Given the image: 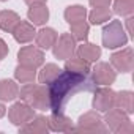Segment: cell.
I'll list each match as a JSON object with an SVG mask.
<instances>
[{"label": "cell", "mask_w": 134, "mask_h": 134, "mask_svg": "<svg viewBox=\"0 0 134 134\" xmlns=\"http://www.w3.org/2000/svg\"><path fill=\"white\" fill-rule=\"evenodd\" d=\"M84 79L85 76L73 74V73H60L58 77L47 85L49 88V99H51V109L52 112H60L63 104L70 99L71 95L84 88Z\"/></svg>", "instance_id": "obj_1"}, {"label": "cell", "mask_w": 134, "mask_h": 134, "mask_svg": "<svg viewBox=\"0 0 134 134\" xmlns=\"http://www.w3.org/2000/svg\"><path fill=\"white\" fill-rule=\"evenodd\" d=\"M21 101L27 103L30 107H33L35 110H46L51 109V99H49V88L47 85L43 84H24L19 88V95Z\"/></svg>", "instance_id": "obj_2"}, {"label": "cell", "mask_w": 134, "mask_h": 134, "mask_svg": "<svg viewBox=\"0 0 134 134\" xmlns=\"http://www.w3.org/2000/svg\"><path fill=\"white\" fill-rule=\"evenodd\" d=\"M104 125L107 126L109 131L115 132V134H131L134 132V125L129 120V115L117 107L109 109L107 112H104Z\"/></svg>", "instance_id": "obj_3"}, {"label": "cell", "mask_w": 134, "mask_h": 134, "mask_svg": "<svg viewBox=\"0 0 134 134\" xmlns=\"http://www.w3.org/2000/svg\"><path fill=\"white\" fill-rule=\"evenodd\" d=\"M107 126L103 121V117L98 114V110H88L82 114L77 120V126H74L73 132H82V134H104L107 132Z\"/></svg>", "instance_id": "obj_4"}, {"label": "cell", "mask_w": 134, "mask_h": 134, "mask_svg": "<svg viewBox=\"0 0 134 134\" xmlns=\"http://www.w3.org/2000/svg\"><path fill=\"white\" fill-rule=\"evenodd\" d=\"M128 43V35L120 21H110L103 29V44L107 49L123 47Z\"/></svg>", "instance_id": "obj_5"}, {"label": "cell", "mask_w": 134, "mask_h": 134, "mask_svg": "<svg viewBox=\"0 0 134 134\" xmlns=\"http://www.w3.org/2000/svg\"><path fill=\"white\" fill-rule=\"evenodd\" d=\"M76 43L77 41L71 36V33H62L52 46L54 57L58 60H68L76 54V47H77Z\"/></svg>", "instance_id": "obj_6"}, {"label": "cell", "mask_w": 134, "mask_h": 134, "mask_svg": "<svg viewBox=\"0 0 134 134\" xmlns=\"http://www.w3.org/2000/svg\"><path fill=\"white\" fill-rule=\"evenodd\" d=\"M110 65L115 71L131 73L134 68V52L131 47H123L110 55Z\"/></svg>", "instance_id": "obj_7"}, {"label": "cell", "mask_w": 134, "mask_h": 134, "mask_svg": "<svg viewBox=\"0 0 134 134\" xmlns=\"http://www.w3.org/2000/svg\"><path fill=\"white\" fill-rule=\"evenodd\" d=\"M115 92L109 87V85H103L101 88L95 90L93 95V109L98 112H107L109 109L115 107Z\"/></svg>", "instance_id": "obj_8"}, {"label": "cell", "mask_w": 134, "mask_h": 134, "mask_svg": "<svg viewBox=\"0 0 134 134\" xmlns=\"http://www.w3.org/2000/svg\"><path fill=\"white\" fill-rule=\"evenodd\" d=\"M18 60L21 65L40 68L44 65V52L36 46H24L18 52Z\"/></svg>", "instance_id": "obj_9"}, {"label": "cell", "mask_w": 134, "mask_h": 134, "mask_svg": "<svg viewBox=\"0 0 134 134\" xmlns=\"http://www.w3.org/2000/svg\"><path fill=\"white\" fill-rule=\"evenodd\" d=\"M35 117V109L30 107L27 103L24 101H19V103H14L10 109H8V118L13 125L16 126H22L25 125L29 120H32Z\"/></svg>", "instance_id": "obj_10"}, {"label": "cell", "mask_w": 134, "mask_h": 134, "mask_svg": "<svg viewBox=\"0 0 134 134\" xmlns=\"http://www.w3.org/2000/svg\"><path fill=\"white\" fill-rule=\"evenodd\" d=\"M92 77H93V82L96 85H112L117 79V71L112 68V65L106 63V62H99L96 63V66L92 71Z\"/></svg>", "instance_id": "obj_11"}, {"label": "cell", "mask_w": 134, "mask_h": 134, "mask_svg": "<svg viewBox=\"0 0 134 134\" xmlns=\"http://www.w3.org/2000/svg\"><path fill=\"white\" fill-rule=\"evenodd\" d=\"M47 125H49V131H55V132H73L74 129L73 120L62 112H52L47 117Z\"/></svg>", "instance_id": "obj_12"}, {"label": "cell", "mask_w": 134, "mask_h": 134, "mask_svg": "<svg viewBox=\"0 0 134 134\" xmlns=\"http://www.w3.org/2000/svg\"><path fill=\"white\" fill-rule=\"evenodd\" d=\"M19 131L22 134H47L49 132L47 117H44V115H35L25 125L19 126Z\"/></svg>", "instance_id": "obj_13"}, {"label": "cell", "mask_w": 134, "mask_h": 134, "mask_svg": "<svg viewBox=\"0 0 134 134\" xmlns=\"http://www.w3.org/2000/svg\"><path fill=\"white\" fill-rule=\"evenodd\" d=\"M13 36L14 40L19 43V44H25V43H30L32 40H35V35H36V30H35V25L32 22H27V21H19L18 25L13 29Z\"/></svg>", "instance_id": "obj_14"}, {"label": "cell", "mask_w": 134, "mask_h": 134, "mask_svg": "<svg viewBox=\"0 0 134 134\" xmlns=\"http://www.w3.org/2000/svg\"><path fill=\"white\" fill-rule=\"evenodd\" d=\"M57 38H58V33L54 30V29H51V27H43L41 30H38L36 32V35H35V43H36V47H40L41 51H47V49H52V46H54V43L57 41Z\"/></svg>", "instance_id": "obj_15"}, {"label": "cell", "mask_w": 134, "mask_h": 134, "mask_svg": "<svg viewBox=\"0 0 134 134\" xmlns=\"http://www.w3.org/2000/svg\"><path fill=\"white\" fill-rule=\"evenodd\" d=\"M27 18L33 25H44L49 21V8L46 7V3L30 5L27 11Z\"/></svg>", "instance_id": "obj_16"}, {"label": "cell", "mask_w": 134, "mask_h": 134, "mask_svg": "<svg viewBox=\"0 0 134 134\" xmlns=\"http://www.w3.org/2000/svg\"><path fill=\"white\" fill-rule=\"evenodd\" d=\"M65 71H68V73H73V74H79V76H87L92 68H90V63L85 62L84 58L81 57H70L68 60H66L65 63Z\"/></svg>", "instance_id": "obj_17"}, {"label": "cell", "mask_w": 134, "mask_h": 134, "mask_svg": "<svg viewBox=\"0 0 134 134\" xmlns=\"http://www.w3.org/2000/svg\"><path fill=\"white\" fill-rule=\"evenodd\" d=\"M76 55L84 58L88 63H93V62H98V58L101 57V47L96 46V44L84 41L79 47H76Z\"/></svg>", "instance_id": "obj_18"}, {"label": "cell", "mask_w": 134, "mask_h": 134, "mask_svg": "<svg viewBox=\"0 0 134 134\" xmlns=\"http://www.w3.org/2000/svg\"><path fill=\"white\" fill-rule=\"evenodd\" d=\"M115 107L131 115L134 112V95L131 90H121L115 95Z\"/></svg>", "instance_id": "obj_19"}, {"label": "cell", "mask_w": 134, "mask_h": 134, "mask_svg": "<svg viewBox=\"0 0 134 134\" xmlns=\"http://www.w3.org/2000/svg\"><path fill=\"white\" fill-rule=\"evenodd\" d=\"M60 73H62V70L58 68L55 63H46V65H43L41 71L36 74V79H38L40 84H43V85H49L51 82H54V81L58 77Z\"/></svg>", "instance_id": "obj_20"}, {"label": "cell", "mask_w": 134, "mask_h": 134, "mask_svg": "<svg viewBox=\"0 0 134 134\" xmlns=\"http://www.w3.org/2000/svg\"><path fill=\"white\" fill-rule=\"evenodd\" d=\"M19 95V87L11 79H2L0 81V101L7 103L16 99Z\"/></svg>", "instance_id": "obj_21"}, {"label": "cell", "mask_w": 134, "mask_h": 134, "mask_svg": "<svg viewBox=\"0 0 134 134\" xmlns=\"http://www.w3.org/2000/svg\"><path fill=\"white\" fill-rule=\"evenodd\" d=\"M21 21V16L11 10H3L0 11V29L3 32H8L11 33L13 29L18 25V22Z\"/></svg>", "instance_id": "obj_22"}, {"label": "cell", "mask_w": 134, "mask_h": 134, "mask_svg": "<svg viewBox=\"0 0 134 134\" xmlns=\"http://www.w3.org/2000/svg\"><path fill=\"white\" fill-rule=\"evenodd\" d=\"M14 79L21 84H30L36 81V68L32 66H25V65H18L14 70Z\"/></svg>", "instance_id": "obj_23"}, {"label": "cell", "mask_w": 134, "mask_h": 134, "mask_svg": "<svg viewBox=\"0 0 134 134\" xmlns=\"http://www.w3.org/2000/svg\"><path fill=\"white\" fill-rule=\"evenodd\" d=\"M85 18H87V8L82 5H70L65 10V21L68 24L85 21Z\"/></svg>", "instance_id": "obj_24"}, {"label": "cell", "mask_w": 134, "mask_h": 134, "mask_svg": "<svg viewBox=\"0 0 134 134\" xmlns=\"http://www.w3.org/2000/svg\"><path fill=\"white\" fill-rule=\"evenodd\" d=\"M71 25V36L76 40V41H87L88 38V32H90V25L85 22V21H81V22H74V24H70Z\"/></svg>", "instance_id": "obj_25"}, {"label": "cell", "mask_w": 134, "mask_h": 134, "mask_svg": "<svg viewBox=\"0 0 134 134\" xmlns=\"http://www.w3.org/2000/svg\"><path fill=\"white\" fill-rule=\"evenodd\" d=\"M112 18V13L109 8H93L92 13L88 14V21L93 25H101L104 22H109Z\"/></svg>", "instance_id": "obj_26"}, {"label": "cell", "mask_w": 134, "mask_h": 134, "mask_svg": "<svg viewBox=\"0 0 134 134\" xmlns=\"http://www.w3.org/2000/svg\"><path fill=\"white\" fill-rule=\"evenodd\" d=\"M114 13L123 18L132 16L134 13V0H114Z\"/></svg>", "instance_id": "obj_27"}, {"label": "cell", "mask_w": 134, "mask_h": 134, "mask_svg": "<svg viewBox=\"0 0 134 134\" xmlns=\"http://www.w3.org/2000/svg\"><path fill=\"white\" fill-rule=\"evenodd\" d=\"M93 8H109L112 0H88Z\"/></svg>", "instance_id": "obj_28"}, {"label": "cell", "mask_w": 134, "mask_h": 134, "mask_svg": "<svg viewBox=\"0 0 134 134\" xmlns=\"http://www.w3.org/2000/svg\"><path fill=\"white\" fill-rule=\"evenodd\" d=\"M8 52H10V47H8V44L0 38V60H3L7 55H8Z\"/></svg>", "instance_id": "obj_29"}, {"label": "cell", "mask_w": 134, "mask_h": 134, "mask_svg": "<svg viewBox=\"0 0 134 134\" xmlns=\"http://www.w3.org/2000/svg\"><path fill=\"white\" fill-rule=\"evenodd\" d=\"M132 21H134L132 16H128V18H126V33H128L131 38H134V33H132Z\"/></svg>", "instance_id": "obj_30"}, {"label": "cell", "mask_w": 134, "mask_h": 134, "mask_svg": "<svg viewBox=\"0 0 134 134\" xmlns=\"http://www.w3.org/2000/svg\"><path fill=\"white\" fill-rule=\"evenodd\" d=\"M24 2L30 7V5H40V3H46L47 0H24Z\"/></svg>", "instance_id": "obj_31"}, {"label": "cell", "mask_w": 134, "mask_h": 134, "mask_svg": "<svg viewBox=\"0 0 134 134\" xmlns=\"http://www.w3.org/2000/svg\"><path fill=\"white\" fill-rule=\"evenodd\" d=\"M7 115V107L3 106V103H0V118Z\"/></svg>", "instance_id": "obj_32"}, {"label": "cell", "mask_w": 134, "mask_h": 134, "mask_svg": "<svg viewBox=\"0 0 134 134\" xmlns=\"http://www.w3.org/2000/svg\"><path fill=\"white\" fill-rule=\"evenodd\" d=\"M0 2H7V0H0Z\"/></svg>", "instance_id": "obj_33"}]
</instances>
